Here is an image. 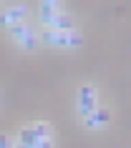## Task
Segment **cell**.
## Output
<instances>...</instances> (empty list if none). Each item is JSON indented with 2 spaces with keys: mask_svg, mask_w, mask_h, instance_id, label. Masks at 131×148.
Segmentation results:
<instances>
[{
  "mask_svg": "<svg viewBox=\"0 0 131 148\" xmlns=\"http://www.w3.org/2000/svg\"><path fill=\"white\" fill-rule=\"evenodd\" d=\"M10 35H13V38L18 40V43H23L25 38H30L33 35V30H30V25H13V28H10Z\"/></svg>",
  "mask_w": 131,
  "mask_h": 148,
  "instance_id": "obj_6",
  "label": "cell"
},
{
  "mask_svg": "<svg viewBox=\"0 0 131 148\" xmlns=\"http://www.w3.org/2000/svg\"><path fill=\"white\" fill-rule=\"evenodd\" d=\"M35 148H53V143H51V140H40Z\"/></svg>",
  "mask_w": 131,
  "mask_h": 148,
  "instance_id": "obj_10",
  "label": "cell"
},
{
  "mask_svg": "<svg viewBox=\"0 0 131 148\" xmlns=\"http://www.w3.org/2000/svg\"><path fill=\"white\" fill-rule=\"evenodd\" d=\"M0 148H10V143H8V138H5V136H0Z\"/></svg>",
  "mask_w": 131,
  "mask_h": 148,
  "instance_id": "obj_11",
  "label": "cell"
},
{
  "mask_svg": "<svg viewBox=\"0 0 131 148\" xmlns=\"http://www.w3.org/2000/svg\"><path fill=\"white\" fill-rule=\"evenodd\" d=\"M96 110V90L91 86H83L78 90V113L83 118H88Z\"/></svg>",
  "mask_w": 131,
  "mask_h": 148,
  "instance_id": "obj_2",
  "label": "cell"
},
{
  "mask_svg": "<svg viewBox=\"0 0 131 148\" xmlns=\"http://www.w3.org/2000/svg\"><path fill=\"white\" fill-rule=\"evenodd\" d=\"M55 10H58V0H46V3H40V18L55 15Z\"/></svg>",
  "mask_w": 131,
  "mask_h": 148,
  "instance_id": "obj_8",
  "label": "cell"
},
{
  "mask_svg": "<svg viewBox=\"0 0 131 148\" xmlns=\"http://www.w3.org/2000/svg\"><path fill=\"white\" fill-rule=\"evenodd\" d=\"M108 121H111V113H108L106 108H96L91 116L86 118V125H88V128H101V125H106Z\"/></svg>",
  "mask_w": 131,
  "mask_h": 148,
  "instance_id": "obj_5",
  "label": "cell"
},
{
  "mask_svg": "<svg viewBox=\"0 0 131 148\" xmlns=\"http://www.w3.org/2000/svg\"><path fill=\"white\" fill-rule=\"evenodd\" d=\"M43 23L48 25V30H61V33H71L73 30V20H71V15H66V13L48 15V18H43Z\"/></svg>",
  "mask_w": 131,
  "mask_h": 148,
  "instance_id": "obj_3",
  "label": "cell"
},
{
  "mask_svg": "<svg viewBox=\"0 0 131 148\" xmlns=\"http://www.w3.org/2000/svg\"><path fill=\"white\" fill-rule=\"evenodd\" d=\"M40 40L43 43H48V45H58V48H78L81 43H83V35L78 30H71V33H61V30H46L43 35H40Z\"/></svg>",
  "mask_w": 131,
  "mask_h": 148,
  "instance_id": "obj_1",
  "label": "cell"
},
{
  "mask_svg": "<svg viewBox=\"0 0 131 148\" xmlns=\"http://www.w3.org/2000/svg\"><path fill=\"white\" fill-rule=\"evenodd\" d=\"M15 148H28V146H25V143H18V146Z\"/></svg>",
  "mask_w": 131,
  "mask_h": 148,
  "instance_id": "obj_12",
  "label": "cell"
},
{
  "mask_svg": "<svg viewBox=\"0 0 131 148\" xmlns=\"http://www.w3.org/2000/svg\"><path fill=\"white\" fill-rule=\"evenodd\" d=\"M20 45H23V48H25V50H33V48L38 45V43H35V33H33L30 38H25V40H23V43H20Z\"/></svg>",
  "mask_w": 131,
  "mask_h": 148,
  "instance_id": "obj_9",
  "label": "cell"
},
{
  "mask_svg": "<svg viewBox=\"0 0 131 148\" xmlns=\"http://www.w3.org/2000/svg\"><path fill=\"white\" fill-rule=\"evenodd\" d=\"M28 15V5H15V8H10V10H5L3 15H0V25L3 28H13V25H20V20Z\"/></svg>",
  "mask_w": 131,
  "mask_h": 148,
  "instance_id": "obj_4",
  "label": "cell"
},
{
  "mask_svg": "<svg viewBox=\"0 0 131 148\" xmlns=\"http://www.w3.org/2000/svg\"><path fill=\"white\" fill-rule=\"evenodd\" d=\"M30 128H33V133H35L40 140H51V125L48 123H33Z\"/></svg>",
  "mask_w": 131,
  "mask_h": 148,
  "instance_id": "obj_7",
  "label": "cell"
}]
</instances>
